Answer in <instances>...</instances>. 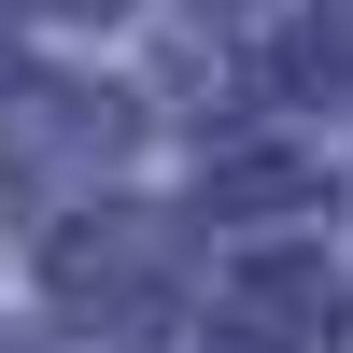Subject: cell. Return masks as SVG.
<instances>
[]
</instances>
